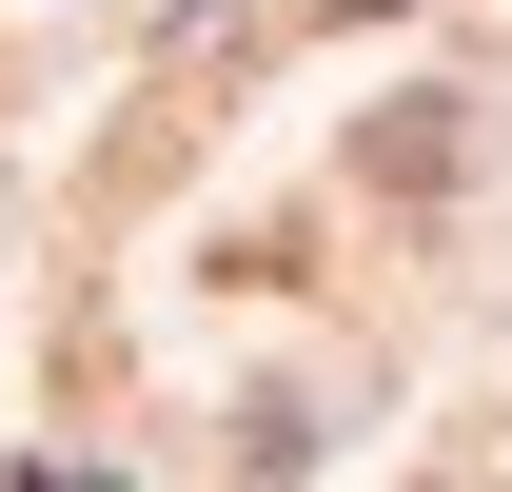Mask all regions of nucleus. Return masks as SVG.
Instances as JSON below:
<instances>
[{
    "mask_svg": "<svg viewBox=\"0 0 512 492\" xmlns=\"http://www.w3.org/2000/svg\"><path fill=\"white\" fill-rule=\"evenodd\" d=\"M375 178L394 197H453V99H394V119H375Z\"/></svg>",
    "mask_w": 512,
    "mask_h": 492,
    "instance_id": "1",
    "label": "nucleus"
}]
</instances>
